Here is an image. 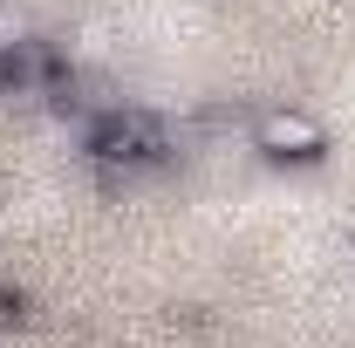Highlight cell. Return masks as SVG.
Here are the masks:
<instances>
[{
    "label": "cell",
    "mask_w": 355,
    "mask_h": 348,
    "mask_svg": "<svg viewBox=\"0 0 355 348\" xmlns=\"http://www.w3.org/2000/svg\"><path fill=\"white\" fill-rule=\"evenodd\" d=\"M83 150L103 164V171H123V177H130V171H150V164L171 150V137H164V123H150L144 110L123 103V110L96 116V123L83 130Z\"/></svg>",
    "instance_id": "6da1fadb"
},
{
    "label": "cell",
    "mask_w": 355,
    "mask_h": 348,
    "mask_svg": "<svg viewBox=\"0 0 355 348\" xmlns=\"http://www.w3.org/2000/svg\"><path fill=\"white\" fill-rule=\"evenodd\" d=\"M14 321H21V294H7V287H0V328H14Z\"/></svg>",
    "instance_id": "277c9868"
},
{
    "label": "cell",
    "mask_w": 355,
    "mask_h": 348,
    "mask_svg": "<svg viewBox=\"0 0 355 348\" xmlns=\"http://www.w3.org/2000/svg\"><path fill=\"white\" fill-rule=\"evenodd\" d=\"M253 150L260 157H273V164H314L321 150H328V130L314 123L308 110H260L253 116Z\"/></svg>",
    "instance_id": "7a4b0ae2"
},
{
    "label": "cell",
    "mask_w": 355,
    "mask_h": 348,
    "mask_svg": "<svg viewBox=\"0 0 355 348\" xmlns=\"http://www.w3.org/2000/svg\"><path fill=\"white\" fill-rule=\"evenodd\" d=\"M21 42H35V28H28V14L14 0H0V55H14Z\"/></svg>",
    "instance_id": "3957f363"
}]
</instances>
